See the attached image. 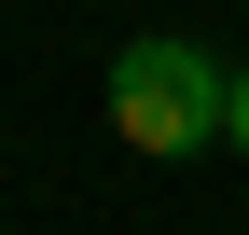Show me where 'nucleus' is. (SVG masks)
<instances>
[{
    "label": "nucleus",
    "instance_id": "nucleus-2",
    "mask_svg": "<svg viewBox=\"0 0 249 235\" xmlns=\"http://www.w3.org/2000/svg\"><path fill=\"white\" fill-rule=\"evenodd\" d=\"M222 152H249V69H235V138H222Z\"/></svg>",
    "mask_w": 249,
    "mask_h": 235
},
{
    "label": "nucleus",
    "instance_id": "nucleus-1",
    "mask_svg": "<svg viewBox=\"0 0 249 235\" xmlns=\"http://www.w3.org/2000/svg\"><path fill=\"white\" fill-rule=\"evenodd\" d=\"M111 138H124V152H152V166L222 152V138H235V69H222L208 42H180V28L124 42V55H111Z\"/></svg>",
    "mask_w": 249,
    "mask_h": 235
}]
</instances>
